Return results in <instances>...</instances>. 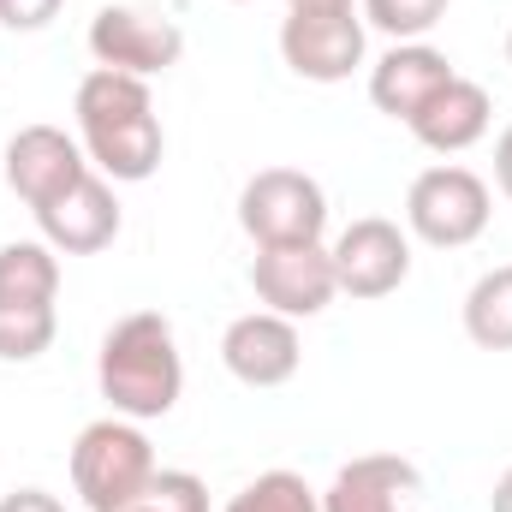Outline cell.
Returning a JSON list of instances; mask_svg holds the SVG:
<instances>
[{"label":"cell","mask_w":512,"mask_h":512,"mask_svg":"<svg viewBox=\"0 0 512 512\" xmlns=\"http://www.w3.org/2000/svg\"><path fill=\"white\" fill-rule=\"evenodd\" d=\"M60 251L42 239L0 245V364H30L60 334Z\"/></svg>","instance_id":"cell-3"},{"label":"cell","mask_w":512,"mask_h":512,"mask_svg":"<svg viewBox=\"0 0 512 512\" xmlns=\"http://www.w3.org/2000/svg\"><path fill=\"white\" fill-rule=\"evenodd\" d=\"M66 0H0V24L6 30H48L60 18Z\"/></svg>","instance_id":"cell-21"},{"label":"cell","mask_w":512,"mask_h":512,"mask_svg":"<svg viewBox=\"0 0 512 512\" xmlns=\"http://www.w3.org/2000/svg\"><path fill=\"white\" fill-rule=\"evenodd\" d=\"M453 0H364V24H376L393 42H423Z\"/></svg>","instance_id":"cell-19"},{"label":"cell","mask_w":512,"mask_h":512,"mask_svg":"<svg viewBox=\"0 0 512 512\" xmlns=\"http://www.w3.org/2000/svg\"><path fill=\"white\" fill-rule=\"evenodd\" d=\"M251 286H256V298H262V310H274L286 322H310V316H322L340 298L328 245H274V251H256Z\"/></svg>","instance_id":"cell-8"},{"label":"cell","mask_w":512,"mask_h":512,"mask_svg":"<svg viewBox=\"0 0 512 512\" xmlns=\"http://www.w3.org/2000/svg\"><path fill=\"white\" fill-rule=\"evenodd\" d=\"M227 512H322V495L298 471H262L227 501Z\"/></svg>","instance_id":"cell-18"},{"label":"cell","mask_w":512,"mask_h":512,"mask_svg":"<svg viewBox=\"0 0 512 512\" xmlns=\"http://www.w3.org/2000/svg\"><path fill=\"white\" fill-rule=\"evenodd\" d=\"M0 512H66V507L48 489H12V495H0Z\"/></svg>","instance_id":"cell-22"},{"label":"cell","mask_w":512,"mask_h":512,"mask_svg":"<svg viewBox=\"0 0 512 512\" xmlns=\"http://www.w3.org/2000/svg\"><path fill=\"white\" fill-rule=\"evenodd\" d=\"M90 54L96 66H114L131 78H155V72H173L179 54H185V30L161 12H143V6H102L90 18Z\"/></svg>","instance_id":"cell-9"},{"label":"cell","mask_w":512,"mask_h":512,"mask_svg":"<svg viewBox=\"0 0 512 512\" xmlns=\"http://www.w3.org/2000/svg\"><path fill=\"white\" fill-rule=\"evenodd\" d=\"M489 126H495V102H489V90L453 72V78L417 108L411 137H417L423 149H435V155H465L471 143L489 137Z\"/></svg>","instance_id":"cell-16"},{"label":"cell","mask_w":512,"mask_h":512,"mask_svg":"<svg viewBox=\"0 0 512 512\" xmlns=\"http://www.w3.org/2000/svg\"><path fill=\"white\" fill-rule=\"evenodd\" d=\"M489 507H495V512H512V465L501 471V483H495V495H489Z\"/></svg>","instance_id":"cell-24"},{"label":"cell","mask_w":512,"mask_h":512,"mask_svg":"<svg viewBox=\"0 0 512 512\" xmlns=\"http://www.w3.org/2000/svg\"><path fill=\"white\" fill-rule=\"evenodd\" d=\"M489 215H495V197H489V179H477L471 167L459 161H441V167H423L405 191V233L435 245V251H465L489 233Z\"/></svg>","instance_id":"cell-5"},{"label":"cell","mask_w":512,"mask_h":512,"mask_svg":"<svg viewBox=\"0 0 512 512\" xmlns=\"http://www.w3.org/2000/svg\"><path fill=\"white\" fill-rule=\"evenodd\" d=\"M495 185H501V197L512 203V126L495 137Z\"/></svg>","instance_id":"cell-23"},{"label":"cell","mask_w":512,"mask_h":512,"mask_svg":"<svg viewBox=\"0 0 512 512\" xmlns=\"http://www.w3.org/2000/svg\"><path fill=\"white\" fill-rule=\"evenodd\" d=\"M447 78H453V60H447L441 48H429V42H393L382 60L370 66V102L382 108L387 120L411 126L417 108H423Z\"/></svg>","instance_id":"cell-15"},{"label":"cell","mask_w":512,"mask_h":512,"mask_svg":"<svg viewBox=\"0 0 512 512\" xmlns=\"http://www.w3.org/2000/svg\"><path fill=\"white\" fill-rule=\"evenodd\" d=\"M131 512H209V483L197 471H155L149 495Z\"/></svg>","instance_id":"cell-20"},{"label":"cell","mask_w":512,"mask_h":512,"mask_svg":"<svg viewBox=\"0 0 512 512\" xmlns=\"http://www.w3.org/2000/svg\"><path fill=\"white\" fill-rule=\"evenodd\" d=\"M322 512H423V477L399 453H364L334 471Z\"/></svg>","instance_id":"cell-14"},{"label":"cell","mask_w":512,"mask_h":512,"mask_svg":"<svg viewBox=\"0 0 512 512\" xmlns=\"http://www.w3.org/2000/svg\"><path fill=\"white\" fill-rule=\"evenodd\" d=\"M96 387L114 405V417H131V423L167 417L185 393V358H179L173 322L161 310L120 316L96 352Z\"/></svg>","instance_id":"cell-2"},{"label":"cell","mask_w":512,"mask_h":512,"mask_svg":"<svg viewBox=\"0 0 512 512\" xmlns=\"http://www.w3.org/2000/svg\"><path fill=\"white\" fill-rule=\"evenodd\" d=\"M364 12L358 6H304L280 18V60L304 84H346L364 66Z\"/></svg>","instance_id":"cell-7"},{"label":"cell","mask_w":512,"mask_h":512,"mask_svg":"<svg viewBox=\"0 0 512 512\" xmlns=\"http://www.w3.org/2000/svg\"><path fill=\"white\" fill-rule=\"evenodd\" d=\"M155 471V447L131 417H96L72 441V489L90 512H131L149 495Z\"/></svg>","instance_id":"cell-4"},{"label":"cell","mask_w":512,"mask_h":512,"mask_svg":"<svg viewBox=\"0 0 512 512\" xmlns=\"http://www.w3.org/2000/svg\"><path fill=\"white\" fill-rule=\"evenodd\" d=\"M36 227H42V245L60 256H96L120 239V197H114V179H102L96 167L60 191L48 209H36Z\"/></svg>","instance_id":"cell-12"},{"label":"cell","mask_w":512,"mask_h":512,"mask_svg":"<svg viewBox=\"0 0 512 512\" xmlns=\"http://www.w3.org/2000/svg\"><path fill=\"white\" fill-rule=\"evenodd\" d=\"M78 143L90 155V167L114 185H143L155 167H161V120H155V96H149V78H131L114 66H96L84 72L78 84Z\"/></svg>","instance_id":"cell-1"},{"label":"cell","mask_w":512,"mask_h":512,"mask_svg":"<svg viewBox=\"0 0 512 512\" xmlns=\"http://www.w3.org/2000/svg\"><path fill=\"white\" fill-rule=\"evenodd\" d=\"M328 256H334V280H340L346 298H387L411 280V233L387 215L352 221L328 245Z\"/></svg>","instance_id":"cell-10"},{"label":"cell","mask_w":512,"mask_h":512,"mask_svg":"<svg viewBox=\"0 0 512 512\" xmlns=\"http://www.w3.org/2000/svg\"><path fill=\"white\" fill-rule=\"evenodd\" d=\"M84 173H90L84 143L66 137L60 126H24L6 143V185H12V197L30 203V215L48 209L60 191H72Z\"/></svg>","instance_id":"cell-11"},{"label":"cell","mask_w":512,"mask_h":512,"mask_svg":"<svg viewBox=\"0 0 512 512\" xmlns=\"http://www.w3.org/2000/svg\"><path fill=\"white\" fill-rule=\"evenodd\" d=\"M465 334L483 352H512V262L507 268H489L465 292Z\"/></svg>","instance_id":"cell-17"},{"label":"cell","mask_w":512,"mask_h":512,"mask_svg":"<svg viewBox=\"0 0 512 512\" xmlns=\"http://www.w3.org/2000/svg\"><path fill=\"white\" fill-rule=\"evenodd\" d=\"M239 227L256 251L274 245H322L328 233V191L298 167H262L239 191Z\"/></svg>","instance_id":"cell-6"},{"label":"cell","mask_w":512,"mask_h":512,"mask_svg":"<svg viewBox=\"0 0 512 512\" xmlns=\"http://www.w3.org/2000/svg\"><path fill=\"white\" fill-rule=\"evenodd\" d=\"M507 66H512V30H507Z\"/></svg>","instance_id":"cell-26"},{"label":"cell","mask_w":512,"mask_h":512,"mask_svg":"<svg viewBox=\"0 0 512 512\" xmlns=\"http://www.w3.org/2000/svg\"><path fill=\"white\" fill-rule=\"evenodd\" d=\"M221 364L227 376L245 387H286L304 364V340H298V322L274 316V310H251L239 322H227L221 334Z\"/></svg>","instance_id":"cell-13"},{"label":"cell","mask_w":512,"mask_h":512,"mask_svg":"<svg viewBox=\"0 0 512 512\" xmlns=\"http://www.w3.org/2000/svg\"><path fill=\"white\" fill-rule=\"evenodd\" d=\"M304 6H352V0H286V12H304Z\"/></svg>","instance_id":"cell-25"}]
</instances>
